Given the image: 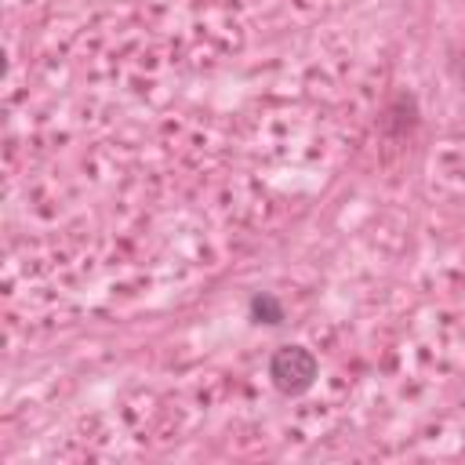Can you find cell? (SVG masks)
<instances>
[{
	"label": "cell",
	"instance_id": "6da1fadb",
	"mask_svg": "<svg viewBox=\"0 0 465 465\" xmlns=\"http://www.w3.org/2000/svg\"><path fill=\"white\" fill-rule=\"evenodd\" d=\"M269 374H272V381H276L280 392H291V396L294 392H305L316 381V356L309 349H302V345H283L272 356Z\"/></svg>",
	"mask_w": 465,
	"mask_h": 465
},
{
	"label": "cell",
	"instance_id": "7a4b0ae2",
	"mask_svg": "<svg viewBox=\"0 0 465 465\" xmlns=\"http://www.w3.org/2000/svg\"><path fill=\"white\" fill-rule=\"evenodd\" d=\"M251 312L258 316V320H265V323H280V305H276V298H269V294H258L254 302H251Z\"/></svg>",
	"mask_w": 465,
	"mask_h": 465
}]
</instances>
